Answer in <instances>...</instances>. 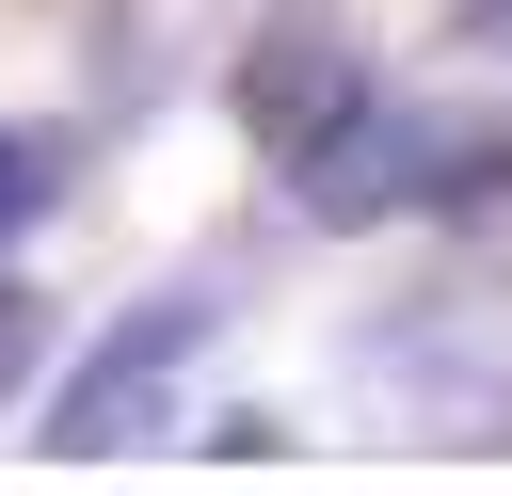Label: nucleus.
<instances>
[{
	"instance_id": "obj_5",
	"label": "nucleus",
	"mask_w": 512,
	"mask_h": 496,
	"mask_svg": "<svg viewBox=\"0 0 512 496\" xmlns=\"http://www.w3.org/2000/svg\"><path fill=\"white\" fill-rule=\"evenodd\" d=\"M32 352H48V288H16V272H0V400L32 384Z\"/></svg>"
},
{
	"instance_id": "obj_1",
	"label": "nucleus",
	"mask_w": 512,
	"mask_h": 496,
	"mask_svg": "<svg viewBox=\"0 0 512 496\" xmlns=\"http://www.w3.org/2000/svg\"><path fill=\"white\" fill-rule=\"evenodd\" d=\"M288 192H304V224H400V208H480V192H512V112H480V96H352L304 160H288Z\"/></svg>"
},
{
	"instance_id": "obj_3",
	"label": "nucleus",
	"mask_w": 512,
	"mask_h": 496,
	"mask_svg": "<svg viewBox=\"0 0 512 496\" xmlns=\"http://www.w3.org/2000/svg\"><path fill=\"white\" fill-rule=\"evenodd\" d=\"M224 96H240V144L288 176L352 96H368V16L352 0H272L256 32H240V64H224Z\"/></svg>"
},
{
	"instance_id": "obj_4",
	"label": "nucleus",
	"mask_w": 512,
	"mask_h": 496,
	"mask_svg": "<svg viewBox=\"0 0 512 496\" xmlns=\"http://www.w3.org/2000/svg\"><path fill=\"white\" fill-rule=\"evenodd\" d=\"M48 208H64V160H48L32 128H0V240H32Z\"/></svg>"
},
{
	"instance_id": "obj_2",
	"label": "nucleus",
	"mask_w": 512,
	"mask_h": 496,
	"mask_svg": "<svg viewBox=\"0 0 512 496\" xmlns=\"http://www.w3.org/2000/svg\"><path fill=\"white\" fill-rule=\"evenodd\" d=\"M224 336V288H144L80 368H64V400H48V432L32 448H64V464H112V448H144L160 432V400H176V368Z\"/></svg>"
}]
</instances>
